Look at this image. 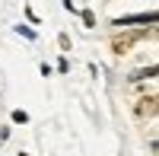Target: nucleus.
<instances>
[{"mask_svg":"<svg viewBox=\"0 0 159 156\" xmlns=\"http://www.w3.org/2000/svg\"><path fill=\"white\" fill-rule=\"evenodd\" d=\"M13 121H16V124H25V121H29V115H25L22 108H16V112H13Z\"/></svg>","mask_w":159,"mask_h":156,"instance_id":"obj_4","label":"nucleus"},{"mask_svg":"<svg viewBox=\"0 0 159 156\" xmlns=\"http://www.w3.org/2000/svg\"><path fill=\"white\" fill-rule=\"evenodd\" d=\"M19 156H25V153H19Z\"/></svg>","mask_w":159,"mask_h":156,"instance_id":"obj_7","label":"nucleus"},{"mask_svg":"<svg viewBox=\"0 0 159 156\" xmlns=\"http://www.w3.org/2000/svg\"><path fill=\"white\" fill-rule=\"evenodd\" d=\"M137 115H140V118H153V115H159V96H143L137 102Z\"/></svg>","mask_w":159,"mask_h":156,"instance_id":"obj_3","label":"nucleus"},{"mask_svg":"<svg viewBox=\"0 0 159 156\" xmlns=\"http://www.w3.org/2000/svg\"><path fill=\"white\" fill-rule=\"evenodd\" d=\"M80 16H83V22L89 25V29H92V25H96V16H92V10H83V13H80Z\"/></svg>","mask_w":159,"mask_h":156,"instance_id":"obj_5","label":"nucleus"},{"mask_svg":"<svg viewBox=\"0 0 159 156\" xmlns=\"http://www.w3.org/2000/svg\"><path fill=\"white\" fill-rule=\"evenodd\" d=\"M137 22H147V25L159 22V10H153V13H130V16H118V19H111V25H118V29H124V25H137Z\"/></svg>","mask_w":159,"mask_h":156,"instance_id":"obj_2","label":"nucleus"},{"mask_svg":"<svg viewBox=\"0 0 159 156\" xmlns=\"http://www.w3.org/2000/svg\"><path fill=\"white\" fill-rule=\"evenodd\" d=\"M16 32H19V35H25V38H35V32L29 29V25H16Z\"/></svg>","mask_w":159,"mask_h":156,"instance_id":"obj_6","label":"nucleus"},{"mask_svg":"<svg viewBox=\"0 0 159 156\" xmlns=\"http://www.w3.org/2000/svg\"><path fill=\"white\" fill-rule=\"evenodd\" d=\"M140 38H159L156 29H134V32H124V35H115V42H111V51L115 54H127L130 48H134Z\"/></svg>","mask_w":159,"mask_h":156,"instance_id":"obj_1","label":"nucleus"}]
</instances>
